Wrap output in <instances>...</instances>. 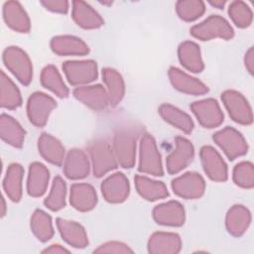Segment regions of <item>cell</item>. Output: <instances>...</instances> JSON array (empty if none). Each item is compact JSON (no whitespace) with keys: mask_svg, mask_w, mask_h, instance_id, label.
<instances>
[{"mask_svg":"<svg viewBox=\"0 0 254 254\" xmlns=\"http://www.w3.org/2000/svg\"><path fill=\"white\" fill-rule=\"evenodd\" d=\"M57 107L55 99L47 93L36 91L30 95L27 101V115L30 122L36 127H44L51 112Z\"/></svg>","mask_w":254,"mask_h":254,"instance_id":"obj_7","label":"cell"},{"mask_svg":"<svg viewBox=\"0 0 254 254\" xmlns=\"http://www.w3.org/2000/svg\"><path fill=\"white\" fill-rule=\"evenodd\" d=\"M172 190L180 197L195 199L204 193L205 182L198 173L187 172L172 181Z\"/></svg>","mask_w":254,"mask_h":254,"instance_id":"obj_10","label":"cell"},{"mask_svg":"<svg viewBox=\"0 0 254 254\" xmlns=\"http://www.w3.org/2000/svg\"><path fill=\"white\" fill-rule=\"evenodd\" d=\"M133 250L125 243L119 241H109L101 244L94 250V253H132Z\"/></svg>","mask_w":254,"mask_h":254,"instance_id":"obj_41","label":"cell"},{"mask_svg":"<svg viewBox=\"0 0 254 254\" xmlns=\"http://www.w3.org/2000/svg\"><path fill=\"white\" fill-rule=\"evenodd\" d=\"M213 141L231 161L245 155L248 151L245 138L233 127L227 126L214 133Z\"/></svg>","mask_w":254,"mask_h":254,"instance_id":"obj_6","label":"cell"},{"mask_svg":"<svg viewBox=\"0 0 254 254\" xmlns=\"http://www.w3.org/2000/svg\"><path fill=\"white\" fill-rule=\"evenodd\" d=\"M57 226L62 238L74 248H84L88 245V237L85 229L77 222L57 218Z\"/></svg>","mask_w":254,"mask_h":254,"instance_id":"obj_24","label":"cell"},{"mask_svg":"<svg viewBox=\"0 0 254 254\" xmlns=\"http://www.w3.org/2000/svg\"><path fill=\"white\" fill-rule=\"evenodd\" d=\"M176 11L182 20L192 22L204 13L205 4L200 0H180L176 3Z\"/></svg>","mask_w":254,"mask_h":254,"instance_id":"obj_38","label":"cell"},{"mask_svg":"<svg viewBox=\"0 0 254 254\" xmlns=\"http://www.w3.org/2000/svg\"><path fill=\"white\" fill-rule=\"evenodd\" d=\"M90 172V164L86 154L80 149L70 150L64 163V174L69 180H81Z\"/></svg>","mask_w":254,"mask_h":254,"instance_id":"obj_19","label":"cell"},{"mask_svg":"<svg viewBox=\"0 0 254 254\" xmlns=\"http://www.w3.org/2000/svg\"><path fill=\"white\" fill-rule=\"evenodd\" d=\"M25 135L26 131L16 119L8 114H1L0 136L5 143L15 148H22L25 140Z\"/></svg>","mask_w":254,"mask_h":254,"instance_id":"obj_28","label":"cell"},{"mask_svg":"<svg viewBox=\"0 0 254 254\" xmlns=\"http://www.w3.org/2000/svg\"><path fill=\"white\" fill-rule=\"evenodd\" d=\"M69 202L71 206L78 211H89L93 209L97 203L96 191L89 184H73L70 187Z\"/></svg>","mask_w":254,"mask_h":254,"instance_id":"obj_20","label":"cell"},{"mask_svg":"<svg viewBox=\"0 0 254 254\" xmlns=\"http://www.w3.org/2000/svg\"><path fill=\"white\" fill-rule=\"evenodd\" d=\"M50 180V172L45 165L34 162L29 167L27 180V191L33 197L42 196L48 188Z\"/></svg>","mask_w":254,"mask_h":254,"instance_id":"obj_26","label":"cell"},{"mask_svg":"<svg viewBox=\"0 0 254 254\" xmlns=\"http://www.w3.org/2000/svg\"><path fill=\"white\" fill-rule=\"evenodd\" d=\"M24 177V168L18 164H11L6 171L3 180V190L7 196L14 202L22 198V181Z\"/></svg>","mask_w":254,"mask_h":254,"instance_id":"obj_32","label":"cell"},{"mask_svg":"<svg viewBox=\"0 0 254 254\" xmlns=\"http://www.w3.org/2000/svg\"><path fill=\"white\" fill-rule=\"evenodd\" d=\"M3 18L6 25L18 33H28L31 29L30 18L17 1H7L3 5Z\"/></svg>","mask_w":254,"mask_h":254,"instance_id":"obj_21","label":"cell"},{"mask_svg":"<svg viewBox=\"0 0 254 254\" xmlns=\"http://www.w3.org/2000/svg\"><path fill=\"white\" fill-rule=\"evenodd\" d=\"M66 185L62 177L57 176L52 184L51 190L44 200V204L52 211H58L65 206Z\"/></svg>","mask_w":254,"mask_h":254,"instance_id":"obj_37","label":"cell"},{"mask_svg":"<svg viewBox=\"0 0 254 254\" xmlns=\"http://www.w3.org/2000/svg\"><path fill=\"white\" fill-rule=\"evenodd\" d=\"M190 109L198 123L204 128H215L223 122V112L213 98L194 101L190 104Z\"/></svg>","mask_w":254,"mask_h":254,"instance_id":"obj_12","label":"cell"},{"mask_svg":"<svg viewBox=\"0 0 254 254\" xmlns=\"http://www.w3.org/2000/svg\"><path fill=\"white\" fill-rule=\"evenodd\" d=\"M199 157L203 171L211 181L225 182L227 180V165L213 147L206 145L201 147Z\"/></svg>","mask_w":254,"mask_h":254,"instance_id":"obj_13","label":"cell"},{"mask_svg":"<svg viewBox=\"0 0 254 254\" xmlns=\"http://www.w3.org/2000/svg\"><path fill=\"white\" fill-rule=\"evenodd\" d=\"M41 83L42 85L51 90L60 98H65L68 96V88L66 87L65 83L64 82L58 68L53 65L49 64L46 65L41 72Z\"/></svg>","mask_w":254,"mask_h":254,"instance_id":"obj_34","label":"cell"},{"mask_svg":"<svg viewBox=\"0 0 254 254\" xmlns=\"http://www.w3.org/2000/svg\"><path fill=\"white\" fill-rule=\"evenodd\" d=\"M89 154L94 177L101 178L117 168V160L113 149L105 140H95L89 145Z\"/></svg>","mask_w":254,"mask_h":254,"instance_id":"obj_5","label":"cell"},{"mask_svg":"<svg viewBox=\"0 0 254 254\" xmlns=\"http://www.w3.org/2000/svg\"><path fill=\"white\" fill-rule=\"evenodd\" d=\"M5 212H6V204H5L4 198L2 197V216L5 215Z\"/></svg>","mask_w":254,"mask_h":254,"instance_id":"obj_46","label":"cell"},{"mask_svg":"<svg viewBox=\"0 0 254 254\" xmlns=\"http://www.w3.org/2000/svg\"><path fill=\"white\" fill-rule=\"evenodd\" d=\"M63 70L71 85H82L97 78V64L92 60L68 61L63 64Z\"/></svg>","mask_w":254,"mask_h":254,"instance_id":"obj_9","label":"cell"},{"mask_svg":"<svg viewBox=\"0 0 254 254\" xmlns=\"http://www.w3.org/2000/svg\"><path fill=\"white\" fill-rule=\"evenodd\" d=\"M221 100L234 122L241 125H250L253 122L251 106L240 92L233 89L225 90L221 93Z\"/></svg>","mask_w":254,"mask_h":254,"instance_id":"obj_8","label":"cell"},{"mask_svg":"<svg viewBox=\"0 0 254 254\" xmlns=\"http://www.w3.org/2000/svg\"><path fill=\"white\" fill-rule=\"evenodd\" d=\"M208 3L213 7H216L218 9H222L225 6L226 1H224V0H214V1H209Z\"/></svg>","mask_w":254,"mask_h":254,"instance_id":"obj_45","label":"cell"},{"mask_svg":"<svg viewBox=\"0 0 254 254\" xmlns=\"http://www.w3.org/2000/svg\"><path fill=\"white\" fill-rule=\"evenodd\" d=\"M104 199L110 203L125 201L130 192V185L126 176L122 173H114L107 177L100 186Z\"/></svg>","mask_w":254,"mask_h":254,"instance_id":"obj_14","label":"cell"},{"mask_svg":"<svg viewBox=\"0 0 254 254\" xmlns=\"http://www.w3.org/2000/svg\"><path fill=\"white\" fill-rule=\"evenodd\" d=\"M168 75L174 88L181 92L191 95H202L208 91V87L202 81L178 67L171 66Z\"/></svg>","mask_w":254,"mask_h":254,"instance_id":"obj_17","label":"cell"},{"mask_svg":"<svg viewBox=\"0 0 254 254\" xmlns=\"http://www.w3.org/2000/svg\"><path fill=\"white\" fill-rule=\"evenodd\" d=\"M102 78L106 85V91L109 97V105H118L125 94V83L121 74L114 68L104 67L102 69Z\"/></svg>","mask_w":254,"mask_h":254,"instance_id":"obj_33","label":"cell"},{"mask_svg":"<svg viewBox=\"0 0 254 254\" xmlns=\"http://www.w3.org/2000/svg\"><path fill=\"white\" fill-rule=\"evenodd\" d=\"M244 64H245V67L248 70V72L250 74H253V71H254V51H253L252 47L249 48L248 51L245 54Z\"/></svg>","mask_w":254,"mask_h":254,"instance_id":"obj_43","label":"cell"},{"mask_svg":"<svg viewBox=\"0 0 254 254\" xmlns=\"http://www.w3.org/2000/svg\"><path fill=\"white\" fill-rule=\"evenodd\" d=\"M194 148L191 142L184 137L175 139V149L167 157L166 167L171 175H175L187 168L193 160Z\"/></svg>","mask_w":254,"mask_h":254,"instance_id":"obj_11","label":"cell"},{"mask_svg":"<svg viewBox=\"0 0 254 254\" xmlns=\"http://www.w3.org/2000/svg\"><path fill=\"white\" fill-rule=\"evenodd\" d=\"M232 179L236 186L242 189H252L254 187L253 164L248 161L238 163L233 169Z\"/></svg>","mask_w":254,"mask_h":254,"instance_id":"obj_40","label":"cell"},{"mask_svg":"<svg viewBox=\"0 0 254 254\" xmlns=\"http://www.w3.org/2000/svg\"><path fill=\"white\" fill-rule=\"evenodd\" d=\"M52 51L59 56H84L89 53V48L81 39L70 36H56L50 43Z\"/></svg>","mask_w":254,"mask_h":254,"instance_id":"obj_22","label":"cell"},{"mask_svg":"<svg viewBox=\"0 0 254 254\" xmlns=\"http://www.w3.org/2000/svg\"><path fill=\"white\" fill-rule=\"evenodd\" d=\"M3 63L8 70L24 85L33 78V64L29 56L19 47L11 46L3 52Z\"/></svg>","mask_w":254,"mask_h":254,"instance_id":"obj_2","label":"cell"},{"mask_svg":"<svg viewBox=\"0 0 254 254\" xmlns=\"http://www.w3.org/2000/svg\"><path fill=\"white\" fill-rule=\"evenodd\" d=\"M158 111L161 117L172 126L183 131L184 133H191L193 129V121L189 114L180 108L169 103H164L159 107Z\"/></svg>","mask_w":254,"mask_h":254,"instance_id":"obj_30","label":"cell"},{"mask_svg":"<svg viewBox=\"0 0 254 254\" xmlns=\"http://www.w3.org/2000/svg\"><path fill=\"white\" fill-rule=\"evenodd\" d=\"M69 251L64 248V246L60 244H53L50 247L43 250V253H52V254H63V253H68Z\"/></svg>","mask_w":254,"mask_h":254,"instance_id":"obj_44","label":"cell"},{"mask_svg":"<svg viewBox=\"0 0 254 254\" xmlns=\"http://www.w3.org/2000/svg\"><path fill=\"white\" fill-rule=\"evenodd\" d=\"M0 103L6 109H16L22 104V97L18 87L3 70L0 77Z\"/></svg>","mask_w":254,"mask_h":254,"instance_id":"obj_35","label":"cell"},{"mask_svg":"<svg viewBox=\"0 0 254 254\" xmlns=\"http://www.w3.org/2000/svg\"><path fill=\"white\" fill-rule=\"evenodd\" d=\"M190 35L200 41H209L215 38L230 40L234 31L227 20L219 15H210L202 22L192 26Z\"/></svg>","mask_w":254,"mask_h":254,"instance_id":"obj_3","label":"cell"},{"mask_svg":"<svg viewBox=\"0 0 254 254\" xmlns=\"http://www.w3.org/2000/svg\"><path fill=\"white\" fill-rule=\"evenodd\" d=\"M178 57L182 65L191 72H201L204 68L199 46L194 42H183L179 46Z\"/></svg>","mask_w":254,"mask_h":254,"instance_id":"obj_29","label":"cell"},{"mask_svg":"<svg viewBox=\"0 0 254 254\" xmlns=\"http://www.w3.org/2000/svg\"><path fill=\"white\" fill-rule=\"evenodd\" d=\"M31 230L38 240L42 242L49 241L54 235L52 217L42 209H36L32 214Z\"/></svg>","mask_w":254,"mask_h":254,"instance_id":"obj_36","label":"cell"},{"mask_svg":"<svg viewBox=\"0 0 254 254\" xmlns=\"http://www.w3.org/2000/svg\"><path fill=\"white\" fill-rule=\"evenodd\" d=\"M228 14L232 22L239 28H247L252 23V10L243 1L231 2L228 7Z\"/></svg>","mask_w":254,"mask_h":254,"instance_id":"obj_39","label":"cell"},{"mask_svg":"<svg viewBox=\"0 0 254 254\" xmlns=\"http://www.w3.org/2000/svg\"><path fill=\"white\" fill-rule=\"evenodd\" d=\"M135 187L138 193L149 201L165 198L169 195L167 187L163 182L152 180L145 176L137 175L134 178Z\"/></svg>","mask_w":254,"mask_h":254,"instance_id":"obj_31","label":"cell"},{"mask_svg":"<svg viewBox=\"0 0 254 254\" xmlns=\"http://www.w3.org/2000/svg\"><path fill=\"white\" fill-rule=\"evenodd\" d=\"M38 150L40 155L53 165L61 166L64 160V147L59 139L48 133H43L39 137Z\"/></svg>","mask_w":254,"mask_h":254,"instance_id":"obj_27","label":"cell"},{"mask_svg":"<svg viewBox=\"0 0 254 254\" xmlns=\"http://www.w3.org/2000/svg\"><path fill=\"white\" fill-rule=\"evenodd\" d=\"M71 17L77 26L87 30L98 29L104 24L99 13L89 4L80 0L72 2Z\"/></svg>","mask_w":254,"mask_h":254,"instance_id":"obj_23","label":"cell"},{"mask_svg":"<svg viewBox=\"0 0 254 254\" xmlns=\"http://www.w3.org/2000/svg\"><path fill=\"white\" fill-rule=\"evenodd\" d=\"M73 96L85 106L95 110H103L109 105L106 88L101 84L82 85L73 90Z\"/></svg>","mask_w":254,"mask_h":254,"instance_id":"obj_16","label":"cell"},{"mask_svg":"<svg viewBox=\"0 0 254 254\" xmlns=\"http://www.w3.org/2000/svg\"><path fill=\"white\" fill-rule=\"evenodd\" d=\"M251 223V212L242 204H235L229 208L225 217V226L227 231L239 237L243 235Z\"/></svg>","mask_w":254,"mask_h":254,"instance_id":"obj_25","label":"cell"},{"mask_svg":"<svg viewBox=\"0 0 254 254\" xmlns=\"http://www.w3.org/2000/svg\"><path fill=\"white\" fill-rule=\"evenodd\" d=\"M138 135V131L127 128L118 130L114 135L112 149L117 163L124 169H131L135 165Z\"/></svg>","mask_w":254,"mask_h":254,"instance_id":"obj_1","label":"cell"},{"mask_svg":"<svg viewBox=\"0 0 254 254\" xmlns=\"http://www.w3.org/2000/svg\"><path fill=\"white\" fill-rule=\"evenodd\" d=\"M152 214L154 220L164 226H182L186 220L185 208L177 200H170L156 205Z\"/></svg>","mask_w":254,"mask_h":254,"instance_id":"obj_15","label":"cell"},{"mask_svg":"<svg viewBox=\"0 0 254 254\" xmlns=\"http://www.w3.org/2000/svg\"><path fill=\"white\" fill-rule=\"evenodd\" d=\"M41 4L47 9L55 13L65 14L68 11L69 3L65 0H44Z\"/></svg>","mask_w":254,"mask_h":254,"instance_id":"obj_42","label":"cell"},{"mask_svg":"<svg viewBox=\"0 0 254 254\" xmlns=\"http://www.w3.org/2000/svg\"><path fill=\"white\" fill-rule=\"evenodd\" d=\"M147 248L152 254H177L182 249V240L177 233L158 231L150 236Z\"/></svg>","mask_w":254,"mask_h":254,"instance_id":"obj_18","label":"cell"},{"mask_svg":"<svg viewBox=\"0 0 254 254\" xmlns=\"http://www.w3.org/2000/svg\"><path fill=\"white\" fill-rule=\"evenodd\" d=\"M139 172L156 177L164 175L162 157L154 137L148 133L142 135L139 153Z\"/></svg>","mask_w":254,"mask_h":254,"instance_id":"obj_4","label":"cell"}]
</instances>
